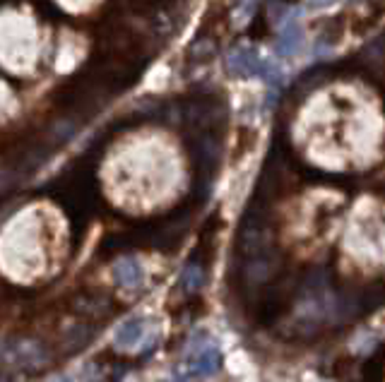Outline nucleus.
<instances>
[{"instance_id": "8", "label": "nucleus", "mask_w": 385, "mask_h": 382, "mask_svg": "<svg viewBox=\"0 0 385 382\" xmlns=\"http://www.w3.org/2000/svg\"><path fill=\"white\" fill-rule=\"evenodd\" d=\"M332 3H335V0H308L311 8H330Z\"/></svg>"}, {"instance_id": "9", "label": "nucleus", "mask_w": 385, "mask_h": 382, "mask_svg": "<svg viewBox=\"0 0 385 382\" xmlns=\"http://www.w3.org/2000/svg\"><path fill=\"white\" fill-rule=\"evenodd\" d=\"M51 382H73V378H70V375H58V378H54Z\"/></svg>"}, {"instance_id": "1", "label": "nucleus", "mask_w": 385, "mask_h": 382, "mask_svg": "<svg viewBox=\"0 0 385 382\" xmlns=\"http://www.w3.org/2000/svg\"><path fill=\"white\" fill-rule=\"evenodd\" d=\"M49 363V351L42 342L15 337L0 342V366L13 370H39Z\"/></svg>"}, {"instance_id": "7", "label": "nucleus", "mask_w": 385, "mask_h": 382, "mask_svg": "<svg viewBox=\"0 0 385 382\" xmlns=\"http://www.w3.org/2000/svg\"><path fill=\"white\" fill-rule=\"evenodd\" d=\"M200 279H202L200 269H195V267H188V269H185L183 281H185V286H188V289H195V286L200 284Z\"/></svg>"}, {"instance_id": "10", "label": "nucleus", "mask_w": 385, "mask_h": 382, "mask_svg": "<svg viewBox=\"0 0 385 382\" xmlns=\"http://www.w3.org/2000/svg\"><path fill=\"white\" fill-rule=\"evenodd\" d=\"M248 3H253V0H248Z\"/></svg>"}, {"instance_id": "2", "label": "nucleus", "mask_w": 385, "mask_h": 382, "mask_svg": "<svg viewBox=\"0 0 385 382\" xmlns=\"http://www.w3.org/2000/svg\"><path fill=\"white\" fill-rule=\"evenodd\" d=\"M226 66L234 75L238 78H260L265 82H270V85H279V82H284V73L279 70L272 61H265V58H260L255 51L250 49H236L229 53V58H226Z\"/></svg>"}, {"instance_id": "6", "label": "nucleus", "mask_w": 385, "mask_h": 382, "mask_svg": "<svg viewBox=\"0 0 385 382\" xmlns=\"http://www.w3.org/2000/svg\"><path fill=\"white\" fill-rule=\"evenodd\" d=\"M114 279L123 289H135L140 281H142V264L135 257H121L114 264Z\"/></svg>"}, {"instance_id": "5", "label": "nucleus", "mask_w": 385, "mask_h": 382, "mask_svg": "<svg viewBox=\"0 0 385 382\" xmlns=\"http://www.w3.org/2000/svg\"><path fill=\"white\" fill-rule=\"evenodd\" d=\"M145 334H147V322L145 317H128L126 322H121V327L114 332V344L118 349H135V346L142 342Z\"/></svg>"}, {"instance_id": "3", "label": "nucleus", "mask_w": 385, "mask_h": 382, "mask_svg": "<svg viewBox=\"0 0 385 382\" xmlns=\"http://www.w3.org/2000/svg\"><path fill=\"white\" fill-rule=\"evenodd\" d=\"M219 370V351L214 346H202L195 354L188 356V361L176 368L171 382H190L192 378H209Z\"/></svg>"}, {"instance_id": "4", "label": "nucleus", "mask_w": 385, "mask_h": 382, "mask_svg": "<svg viewBox=\"0 0 385 382\" xmlns=\"http://www.w3.org/2000/svg\"><path fill=\"white\" fill-rule=\"evenodd\" d=\"M301 46H303V27L299 20V10H289V13L282 17V25H279V37H277L275 51H277V56L291 58L299 53Z\"/></svg>"}]
</instances>
